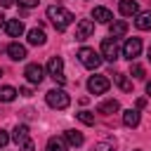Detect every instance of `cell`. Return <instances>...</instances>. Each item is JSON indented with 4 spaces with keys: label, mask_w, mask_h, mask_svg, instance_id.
I'll list each match as a JSON object with an SVG mask.
<instances>
[{
    "label": "cell",
    "mask_w": 151,
    "mask_h": 151,
    "mask_svg": "<svg viewBox=\"0 0 151 151\" xmlns=\"http://www.w3.org/2000/svg\"><path fill=\"white\" fill-rule=\"evenodd\" d=\"M47 19L52 21V26L57 28V31H64V28H68L71 24H73V14L66 9V7H61V5H50L47 7Z\"/></svg>",
    "instance_id": "1"
},
{
    "label": "cell",
    "mask_w": 151,
    "mask_h": 151,
    "mask_svg": "<svg viewBox=\"0 0 151 151\" xmlns=\"http://www.w3.org/2000/svg\"><path fill=\"white\" fill-rule=\"evenodd\" d=\"M45 101H47V106L50 109H57V111H64V109H68V104H71V97L64 92V90H50L47 94H45Z\"/></svg>",
    "instance_id": "2"
},
{
    "label": "cell",
    "mask_w": 151,
    "mask_h": 151,
    "mask_svg": "<svg viewBox=\"0 0 151 151\" xmlns=\"http://www.w3.org/2000/svg\"><path fill=\"white\" fill-rule=\"evenodd\" d=\"M78 59H80V64H83L85 68H92V71H94V68H99V66H101V61H104V59H101V54H99V52H94L92 47H80V50H78Z\"/></svg>",
    "instance_id": "3"
},
{
    "label": "cell",
    "mask_w": 151,
    "mask_h": 151,
    "mask_svg": "<svg viewBox=\"0 0 151 151\" xmlns=\"http://www.w3.org/2000/svg\"><path fill=\"white\" fill-rule=\"evenodd\" d=\"M47 73L54 78V83L64 85V83H66V76H64V59H61V57H50V61H47Z\"/></svg>",
    "instance_id": "4"
},
{
    "label": "cell",
    "mask_w": 151,
    "mask_h": 151,
    "mask_svg": "<svg viewBox=\"0 0 151 151\" xmlns=\"http://www.w3.org/2000/svg\"><path fill=\"white\" fill-rule=\"evenodd\" d=\"M101 59H106V61H116L118 59V54H120V47H118V42H116V38H106L104 42H101Z\"/></svg>",
    "instance_id": "5"
},
{
    "label": "cell",
    "mask_w": 151,
    "mask_h": 151,
    "mask_svg": "<svg viewBox=\"0 0 151 151\" xmlns=\"http://www.w3.org/2000/svg\"><path fill=\"white\" fill-rule=\"evenodd\" d=\"M139 52H142V40L139 38H127L125 45H123V57L127 61H132V59L139 57Z\"/></svg>",
    "instance_id": "6"
},
{
    "label": "cell",
    "mask_w": 151,
    "mask_h": 151,
    "mask_svg": "<svg viewBox=\"0 0 151 151\" xmlns=\"http://www.w3.org/2000/svg\"><path fill=\"white\" fill-rule=\"evenodd\" d=\"M24 76H26V80H28L31 85H40L42 78H45V68H42L40 64H28V66L24 68Z\"/></svg>",
    "instance_id": "7"
},
{
    "label": "cell",
    "mask_w": 151,
    "mask_h": 151,
    "mask_svg": "<svg viewBox=\"0 0 151 151\" xmlns=\"http://www.w3.org/2000/svg\"><path fill=\"white\" fill-rule=\"evenodd\" d=\"M109 78L106 76H90V80H87V90L92 92V94H104L106 90H109Z\"/></svg>",
    "instance_id": "8"
},
{
    "label": "cell",
    "mask_w": 151,
    "mask_h": 151,
    "mask_svg": "<svg viewBox=\"0 0 151 151\" xmlns=\"http://www.w3.org/2000/svg\"><path fill=\"white\" fill-rule=\"evenodd\" d=\"M92 33H94V21L80 19V21L76 24V40H85V38H90Z\"/></svg>",
    "instance_id": "9"
},
{
    "label": "cell",
    "mask_w": 151,
    "mask_h": 151,
    "mask_svg": "<svg viewBox=\"0 0 151 151\" xmlns=\"http://www.w3.org/2000/svg\"><path fill=\"white\" fill-rule=\"evenodd\" d=\"M2 28L7 31L9 38H19V35L24 33V24H21V19H9V21H5Z\"/></svg>",
    "instance_id": "10"
},
{
    "label": "cell",
    "mask_w": 151,
    "mask_h": 151,
    "mask_svg": "<svg viewBox=\"0 0 151 151\" xmlns=\"http://www.w3.org/2000/svg\"><path fill=\"white\" fill-rule=\"evenodd\" d=\"M7 57L14 59V61H21V59H26V47L19 45V42H9L7 45Z\"/></svg>",
    "instance_id": "11"
},
{
    "label": "cell",
    "mask_w": 151,
    "mask_h": 151,
    "mask_svg": "<svg viewBox=\"0 0 151 151\" xmlns=\"http://www.w3.org/2000/svg\"><path fill=\"white\" fill-rule=\"evenodd\" d=\"M92 19H94V21H99V24H111L113 14H111V9H109V7H94V9H92Z\"/></svg>",
    "instance_id": "12"
},
{
    "label": "cell",
    "mask_w": 151,
    "mask_h": 151,
    "mask_svg": "<svg viewBox=\"0 0 151 151\" xmlns=\"http://www.w3.org/2000/svg\"><path fill=\"white\" fill-rule=\"evenodd\" d=\"M139 120H142L139 109H127V111H123V123H125L127 127H137Z\"/></svg>",
    "instance_id": "13"
},
{
    "label": "cell",
    "mask_w": 151,
    "mask_h": 151,
    "mask_svg": "<svg viewBox=\"0 0 151 151\" xmlns=\"http://www.w3.org/2000/svg\"><path fill=\"white\" fill-rule=\"evenodd\" d=\"M134 17V26L139 31H151V12H137Z\"/></svg>",
    "instance_id": "14"
},
{
    "label": "cell",
    "mask_w": 151,
    "mask_h": 151,
    "mask_svg": "<svg viewBox=\"0 0 151 151\" xmlns=\"http://www.w3.org/2000/svg\"><path fill=\"white\" fill-rule=\"evenodd\" d=\"M64 139H66V144H68V146H83V142H85L83 132H78V130H66Z\"/></svg>",
    "instance_id": "15"
},
{
    "label": "cell",
    "mask_w": 151,
    "mask_h": 151,
    "mask_svg": "<svg viewBox=\"0 0 151 151\" xmlns=\"http://www.w3.org/2000/svg\"><path fill=\"white\" fill-rule=\"evenodd\" d=\"M137 12H139L137 0H120V14L123 17H134Z\"/></svg>",
    "instance_id": "16"
},
{
    "label": "cell",
    "mask_w": 151,
    "mask_h": 151,
    "mask_svg": "<svg viewBox=\"0 0 151 151\" xmlns=\"http://www.w3.org/2000/svg\"><path fill=\"white\" fill-rule=\"evenodd\" d=\"M120 109V104H118V99H106V101H101L99 106H97V113H116Z\"/></svg>",
    "instance_id": "17"
},
{
    "label": "cell",
    "mask_w": 151,
    "mask_h": 151,
    "mask_svg": "<svg viewBox=\"0 0 151 151\" xmlns=\"http://www.w3.org/2000/svg\"><path fill=\"white\" fill-rule=\"evenodd\" d=\"M26 139H28V127L21 123V125H17V127L12 130V142H14V144H24Z\"/></svg>",
    "instance_id": "18"
},
{
    "label": "cell",
    "mask_w": 151,
    "mask_h": 151,
    "mask_svg": "<svg viewBox=\"0 0 151 151\" xmlns=\"http://www.w3.org/2000/svg\"><path fill=\"white\" fill-rule=\"evenodd\" d=\"M45 40H47V35H45L42 28H31L28 31V42L31 45H45Z\"/></svg>",
    "instance_id": "19"
},
{
    "label": "cell",
    "mask_w": 151,
    "mask_h": 151,
    "mask_svg": "<svg viewBox=\"0 0 151 151\" xmlns=\"http://www.w3.org/2000/svg\"><path fill=\"white\" fill-rule=\"evenodd\" d=\"M109 31H111V38H123L127 33V21H123V19L120 21H113Z\"/></svg>",
    "instance_id": "20"
},
{
    "label": "cell",
    "mask_w": 151,
    "mask_h": 151,
    "mask_svg": "<svg viewBox=\"0 0 151 151\" xmlns=\"http://www.w3.org/2000/svg\"><path fill=\"white\" fill-rule=\"evenodd\" d=\"M19 92L12 87V85H2L0 87V101L2 104H9V101H14V97H17Z\"/></svg>",
    "instance_id": "21"
},
{
    "label": "cell",
    "mask_w": 151,
    "mask_h": 151,
    "mask_svg": "<svg viewBox=\"0 0 151 151\" xmlns=\"http://www.w3.org/2000/svg\"><path fill=\"white\" fill-rule=\"evenodd\" d=\"M66 139L64 137H50L47 139V151H66Z\"/></svg>",
    "instance_id": "22"
},
{
    "label": "cell",
    "mask_w": 151,
    "mask_h": 151,
    "mask_svg": "<svg viewBox=\"0 0 151 151\" xmlns=\"http://www.w3.org/2000/svg\"><path fill=\"white\" fill-rule=\"evenodd\" d=\"M113 80L118 83V87H120V90H125V92H130V90H132V83L127 80V76H125V73H113Z\"/></svg>",
    "instance_id": "23"
},
{
    "label": "cell",
    "mask_w": 151,
    "mask_h": 151,
    "mask_svg": "<svg viewBox=\"0 0 151 151\" xmlns=\"http://www.w3.org/2000/svg\"><path fill=\"white\" fill-rule=\"evenodd\" d=\"M76 118L85 125H94V113H90V111H80V113H76Z\"/></svg>",
    "instance_id": "24"
},
{
    "label": "cell",
    "mask_w": 151,
    "mask_h": 151,
    "mask_svg": "<svg viewBox=\"0 0 151 151\" xmlns=\"http://www.w3.org/2000/svg\"><path fill=\"white\" fill-rule=\"evenodd\" d=\"M92 151H116V144L113 142H97L92 146Z\"/></svg>",
    "instance_id": "25"
},
{
    "label": "cell",
    "mask_w": 151,
    "mask_h": 151,
    "mask_svg": "<svg viewBox=\"0 0 151 151\" xmlns=\"http://www.w3.org/2000/svg\"><path fill=\"white\" fill-rule=\"evenodd\" d=\"M130 76L132 78H144L146 73H144V66H139V64H132V68H130Z\"/></svg>",
    "instance_id": "26"
},
{
    "label": "cell",
    "mask_w": 151,
    "mask_h": 151,
    "mask_svg": "<svg viewBox=\"0 0 151 151\" xmlns=\"http://www.w3.org/2000/svg\"><path fill=\"white\" fill-rule=\"evenodd\" d=\"M38 2H40V0H19V5H21V7H26V9H31V7H35Z\"/></svg>",
    "instance_id": "27"
},
{
    "label": "cell",
    "mask_w": 151,
    "mask_h": 151,
    "mask_svg": "<svg viewBox=\"0 0 151 151\" xmlns=\"http://www.w3.org/2000/svg\"><path fill=\"white\" fill-rule=\"evenodd\" d=\"M7 142H9V134H7L5 130H0V149H2V146H5Z\"/></svg>",
    "instance_id": "28"
},
{
    "label": "cell",
    "mask_w": 151,
    "mask_h": 151,
    "mask_svg": "<svg viewBox=\"0 0 151 151\" xmlns=\"http://www.w3.org/2000/svg\"><path fill=\"white\" fill-rule=\"evenodd\" d=\"M19 146H21L24 151H33V142H31V139H26V142H24V144H19Z\"/></svg>",
    "instance_id": "29"
},
{
    "label": "cell",
    "mask_w": 151,
    "mask_h": 151,
    "mask_svg": "<svg viewBox=\"0 0 151 151\" xmlns=\"http://www.w3.org/2000/svg\"><path fill=\"white\" fill-rule=\"evenodd\" d=\"M19 94H24V97H31L33 92H31V87H21V90H19Z\"/></svg>",
    "instance_id": "30"
},
{
    "label": "cell",
    "mask_w": 151,
    "mask_h": 151,
    "mask_svg": "<svg viewBox=\"0 0 151 151\" xmlns=\"http://www.w3.org/2000/svg\"><path fill=\"white\" fill-rule=\"evenodd\" d=\"M14 0H0V7H12Z\"/></svg>",
    "instance_id": "31"
},
{
    "label": "cell",
    "mask_w": 151,
    "mask_h": 151,
    "mask_svg": "<svg viewBox=\"0 0 151 151\" xmlns=\"http://www.w3.org/2000/svg\"><path fill=\"white\" fill-rule=\"evenodd\" d=\"M146 106V99H137V109H144Z\"/></svg>",
    "instance_id": "32"
},
{
    "label": "cell",
    "mask_w": 151,
    "mask_h": 151,
    "mask_svg": "<svg viewBox=\"0 0 151 151\" xmlns=\"http://www.w3.org/2000/svg\"><path fill=\"white\" fill-rule=\"evenodd\" d=\"M146 94H149V97H151V80H149V83H146Z\"/></svg>",
    "instance_id": "33"
},
{
    "label": "cell",
    "mask_w": 151,
    "mask_h": 151,
    "mask_svg": "<svg viewBox=\"0 0 151 151\" xmlns=\"http://www.w3.org/2000/svg\"><path fill=\"white\" fill-rule=\"evenodd\" d=\"M0 26H5V17L2 14H0Z\"/></svg>",
    "instance_id": "34"
},
{
    "label": "cell",
    "mask_w": 151,
    "mask_h": 151,
    "mask_svg": "<svg viewBox=\"0 0 151 151\" xmlns=\"http://www.w3.org/2000/svg\"><path fill=\"white\" fill-rule=\"evenodd\" d=\"M149 61H151V45H149Z\"/></svg>",
    "instance_id": "35"
},
{
    "label": "cell",
    "mask_w": 151,
    "mask_h": 151,
    "mask_svg": "<svg viewBox=\"0 0 151 151\" xmlns=\"http://www.w3.org/2000/svg\"><path fill=\"white\" fill-rule=\"evenodd\" d=\"M134 151H142V149H134Z\"/></svg>",
    "instance_id": "36"
}]
</instances>
